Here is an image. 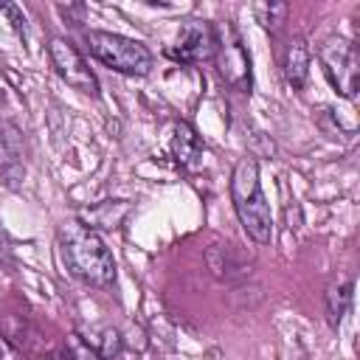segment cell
Masks as SVG:
<instances>
[{
	"mask_svg": "<svg viewBox=\"0 0 360 360\" xmlns=\"http://www.w3.org/2000/svg\"><path fill=\"white\" fill-rule=\"evenodd\" d=\"M62 262L70 276L82 278L90 287H110L115 281V259L110 248L98 239V233L82 228L79 222L62 228L59 233Z\"/></svg>",
	"mask_w": 360,
	"mask_h": 360,
	"instance_id": "1",
	"label": "cell"
},
{
	"mask_svg": "<svg viewBox=\"0 0 360 360\" xmlns=\"http://www.w3.org/2000/svg\"><path fill=\"white\" fill-rule=\"evenodd\" d=\"M231 202H233V211H236L245 233L256 245H267L273 239V214H270V202L262 191L259 163L248 155L239 158L231 172Z\"/></svg>",
	"mask_w": 360,
	"mask_h": 360,
	"instance_id": "2",
	"label": "cell"
},
{
	"mask_svg": "<svg viewBox=\"0 0 360 360\" xmlns=\"http://www.w3.org/2000/svg\"><path fill=\"white\" fill-rule=\"evenodd\" d=\"M84 39H87L90 53H93L98 62H104L107 68L118 70V73H127V76H146V73L152 70V65H155L152 51H149L143 42L129 39V37H124V34H112V31H98V28H93V31L84 34Z\"/></svg>",
	"mask_w": 360,
	"mask_h": 360,
	"instance_id": "3",
	"label": "cell"
},
{
	"mask_svg": "<svg viewBox=\"0 0 360 360\" xmlns=\"http://www.w3.org/2000/svg\"><path fill=\"white\" fill-rule=\"evenodd\" d=\"M318 59H321L323 73H326L329 84L335 87V93L340 98H354L357 87H360V59H357L354 45L349 39L329 37L321 42Z\"/></svg>",
	"mask_w": 360,
	"mask_h": 360,
	"instance_id": "4",
	"label": "cell"
},
{
	"mask_svg": "<svg viewBox=\"0 0 360 360\" xmlns=\"http://www.w3.org/2000/svg\"><path fill=\"white\" fill-rule=\"evenodd\" d=\"M217 31V70L219 76L239 93H250V53L236 31L233 22H225V28H214Z\"/></svg>",
	"mask_w": 360,
	"mask_h": 360,
	"instance_id": "5",
	"label": "cell"
},
{
	"mask_svg": "<svg viewBox=\"0 0 360 360\" xmlns=\"http://www.w3.org/2000/svg\"><path fill=\"white\" fill-rule=\"evenodd\" d=\"M48 56H51V65L65 84H70L73 90H79L84 96H93V98L98 96V79L70 39L53 37L48 42Z\"/></svg>",
	"mask_w": 360,
	"mask_h": 360,
	"instance_id": "6",
	"label": "cell"
},
{
	"mask_svg": "<svg viewBox=\"0 0 360 360\" xmlns=\"http://www.w3.org/2000/svg\"><path fill=\"white\" fill-rule=\"evenodd\" d=\"M214 51H217V31L211 22L205 20H186L177 31V42L172 48V56L180 59V62H205V59H214Z\"/></svg>",
	"mask_w": 360,
	"mask_h": 360,
	"instance_id": "7",
	"label": "cell"
},
{
	"mask_svg": "<svg viewBox=\"0 0 360 360\" xmlns=\"http://www.w3.org/2000/svg\"><path fill=\"white\" fill-rule=\"evenodd\" d=\"M132 211V202L127 200H98V202H90L84 208L76 211V222L87 231H118L124 225V219L129 217Z\"/></svg>",
	"mask_w": 360,
	"mask_h": 360,
	"instance_id": "8",
	"label": "cell"
},
{
	"mask_svg": "<svg viewBox=\"0 0 360 360\" xmlns=\"http://www.w3.org/2000/svg\"><path fill=\"white\" fill-rule=\"evenodd\" d=\"M84 349L96 357V360H118L121 349H124V338L118 329L112 326H90L79 332Z\"/></svg>",
	"mask_w": 360,
	"mask_h": 360,
	"instance_id": "9",
	"label": "cell"
},
{
	"mask_svg": "<svg viewBox=\"0 0 360 360\" xmlns=\"http://www.w3.org/2000/svg\"><path fill=\"white\" fill-rule=\"evenodd\" d=\"M352 292H354V278L352 273H338L326 284V321L329 326H340L343 315L352 307Z\"/></svg>",
	"mask_w": 360,
	"mask_h": 360,
	"instance_id": "10",
	"label": "cell"
},
{
	"mask_svg": "<svg viewBox=\"0 0 360 360\" xmlns=\"http://www.w3.org/2000/svg\"><path fill=\"white\" fill-rule=\"evenodd\" d=\"M281 70H284V79L292 90H301L304 82H307V73H309V51H307V42L301 37H292L284 48V59H281Z\"/></svg>",
	"mask_w": 360,
	"mask_h": 360,
	"instance_id": "11",
	"label": "cell"
},
{
	"mask_svg": "<svg viewBox=\"0 0 360 360\" xmlns=\"http://www.w3.org/2000/svg\"><path fill=\"white\" fill-rule=\"evenodd\" d=\"M172 155L180 166H194L197 158L202 155V143H200V135L194 132L191 124L180 121L174 124V135H172Z\"/></svg>",
	"mask_w": 360,
	"mask_h": 360,
	"instance_id": "12",
	"label": "cell"
},
{
	"mask_svg": "<svg viewBox=\"0 0 360 360\" xmlns=\"http://www.w3.org/2000/svg\"><path fill=\"white\" fill-rule=\"evenodd\" d=\"M256 20L262 22V28H267L270 34H276L281 28V22L287 20L290 6L287 3H256Z\"/></svg>",
	"mask_w": 360,
	"mask_h": 360,
	"instance_id": "13",
	"label": "cell"
},
{
	"mask_svg": "<svg viewBox=\"0 0 360 360\" xmlns=\"http://www.w3.org/2000/svg\"><path fill=\"white\" fill-rule=\"evenodd\" d=\"M37 360H76V352H73L70 346H62V349H56V352H51V354H42V357H37Z\"/></svg>",
	"mask_w": 360,
	"mask_h": 360,
	"instance_id": "14",
	"label": "cell"
},
{
	"mask_svg": "<svg viewBox=\"0 0 360 360\" xmlns=\"http://www.w3.org/2000/svg\"><path fill=\"white\" fill-rule=\"evenodd\" d=\"M0 360H17V349L6 340V335H0Z\"/></svg>",
	"mask_w": 360,
	"mask_h": 360,
	"instance_id": "15",
	"label": "cell"
}]
</instances>
